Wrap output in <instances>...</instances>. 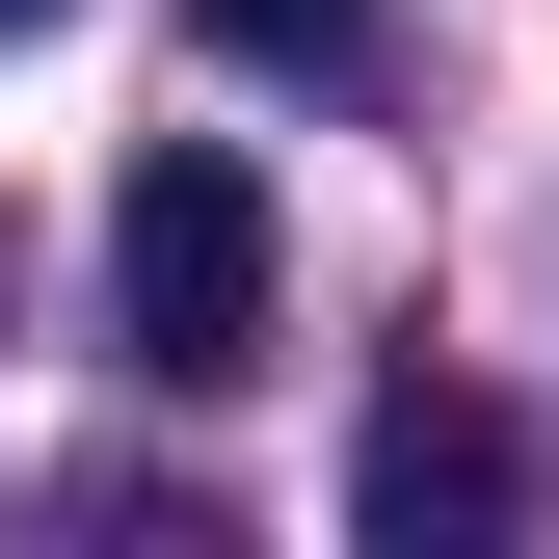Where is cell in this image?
<instances>
[{
	"instance_id": "1",
	"label": "cell",
	"mask_w": 559,
	"mask_h": 559,
	"mask_svg": "<svg viewBox=\"0 0 559 559\" xmlns=\"http://www.w3.org/2000/svg\"><path fill=\"white\" fill-rule=\"evenodd\" d=\"M107 346L160 400H214L266 346V160H240V133H160V160L107 187Z\"/></svg>"
},
{
	"instance_id": "2",
	"label": "cell",
	"mask_w": 559,
	"mask_h": 559,
	"mask_svg": "<svg viewBox=\"0 0 559 559\" xmlns=\"http://www.w3.org/2000/svg\"><path fill=\"white\" fill-rule=\"evenodd\" d=\"M346 507H373L400 559H427V533H507V400L400 373V400H373V453H346Z\"/></svg>"
},
{
	"instance_id": "3",
	"label": "cell",
	"mask_w": 559,
	"mask_h": 559,
	"mask_svg": "<svg viewBox=\"0 0 559 559\" xmlns=\"http://www.w3.org/2000/svg\"><path fill=\"white\" fill-rule=\"evenodd\" d=\"M346 27H373V0H214V53H266V81H320Z\"/></svg>"
},
{
	"instance_id": "4",
	"label": "cell",
	"mask_w": 559,
	"mask_h": 559,
	"mask_svg": "<svg viewBox=\"0 0 559 559\" xmlns=\"http://www.w3.org/2000/svg\"><path fill=\"white\" fill-rule=\"evenodd\" d=\"M27 27H53V0H0V53H27Z\"/></svg>"
}]
</instances>
